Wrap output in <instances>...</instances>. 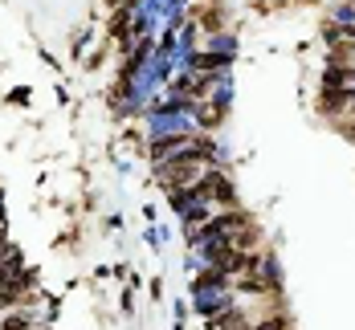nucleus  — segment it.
<instances>
[{
	"instance_id": "f257e3e1",
	"label": "nucleus",
	"mask_w": 355,
	"mask_h": 330,
	"mask_svg": "<svg viewBox=\"0 0 355 330\" xmlns=\"http://www.w3.org/2000/svg\"><path fill=\"white\" fill-rule=\"evenodd\" d=\"M184 147H192V135H164V139H155V143H151V159H155V163H164V159L180 155Z\"/></svg>"
},
{
	"instance_id": "f03ea898",
	"label": "nucleus",
	"mask_w": 355,
	"mask_h": 330,
	"mask_svg": "<svg viewBox=\"0 0 355 330\" xmlns=\"http://www.w3.org/2000/svg\"><path fill=\"white\" fill-rule=\"evenodd\" d=\"M33 330H45V327H33Z\"/></svg>"
}]
</instances>
